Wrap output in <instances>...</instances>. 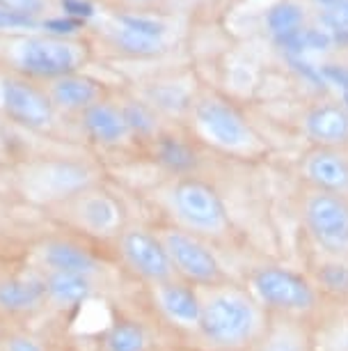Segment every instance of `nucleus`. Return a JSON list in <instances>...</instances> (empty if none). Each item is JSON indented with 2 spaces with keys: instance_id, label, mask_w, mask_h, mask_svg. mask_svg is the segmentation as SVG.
Segmentation results:
<instances>
[{
  "instance_id": "nucleus-1",
  "label": "nucleus",
  "mask_w": 348,
  "mask_h": 351,
  "mask_svg": "<svg viewBox=\"0 0 348 351\" xmlns=\"http://www.w3.org/2000/svg\"><path fill=\"white\" fill-rule=\"evenodd\" d=\"M96 186L90 165L71 158H44L28 163L16 175V191L25 202L53 211L78 193Z\"/></svg>"
},
{
  "instance_id": "nucleus-2",
  "label": "nucleus",
  "mask_w": 348,
  "mask_h": 351,
  "mask_svg": "<svg viewBox=\"0 0 348 351\" xmlns=\"http://www.w3.org/2000/svg\"><path fill=\"white\" fill-rule=\"evenodd\" d=\"M53 218L71 234L92 241H113L126 228L122 202L98 186L83 191L53 209Z\"/></svg>"
},
{
  "instance_id": "nucleus-3",
  "label": "nucleus",
  "mask_w": 348,
  "mask_h": 351,
  "mask_svg": "<svg viewBox=\"0 0 348 351\" xmlns=\"http://www.w3.org/2000/svg\"><path fill=\"white\" fill-rule=\"evenodd\" d=\"M257 330V310L245 294L234 289H213L202 296L200 333L213 347H239Z\"/></svg>"
},
{
  "instance_id": "nucleus-4",
  "label": "nucleus",
  "mask_w": 348,
  "mask_h": 351,
  "mask_svg": "<svg viewBox=\"0 0 348 351\" xmlns=\"http://www.w3.org/2000/svg\"><path fill=\"white\" fill-rule=\"evenodd\" d=\"M25 264L42 274H76L101 280L106 276V262L90 246L88 239L76 234H49L37 239L28 250Z\"/></svg>"
},
{
  "instance_id": "nucleus-5",
  "label": "nucleus",
  "mask_w": 348,
  "mask_h": 351,
  "mask_svg": "<svg viewBox=\"0 0 348 351\" xmlns=\"http://www.w3.org/2000/svg\"><path fill=\"white\" fill-rule=\"evenodd\" d=\"M170 207L181 223L179 228L200 237L222 234L229 225L227 209L218 191L200 180L176 182L170 191Z\"/></svg>"
},
{
  "instance_id": "nucleus-6",
  "label": "nucleus",
  "mask_w": 348,
  "mask_h": 351,
  "mask_svg": "<svg viewBox=\"0 0 348 351\" xmlns=\"http://www.w3.org/2000/svg\"><path fill=\"white\" fill-rule=\"evenodd\" d=\"M159 237L179 280L200 285V287H213L220 282V262L200 234H193L183 228H165L159 232Z\"/></svg>"
},
{
  "instance_id": "nucleus-7",
  "label": "nucleus",
  "mask_w": 348,
  "mask_h": 351,
  "mask_svg": "<svg viewBox=\"0 0 348 351\" xmlns=\"http://www.w3.org/2000/svg\"><path fill=\"white\" fill-rule=\"evenodd\" d=\"M115 241L124 267L149 287L176 278L159 232H149L140 225H126Z\"/></svg>"
},
{
  "instance_id": "nucleus-8",
  "label": "nucleus",
  "mask_w": 348,
  "mask_h": 351,
  "mask_svg": "<svg viewBox=\"0 0 348 351\" xmlns=\"http://www.w3.org/2000/svg\"><path fill=\"white\" fill-rule=\"evenodd\" d=\"M12 60L23 74L55 81L76 74L83 53L78 46L57 37H25L14 46Z\"/></svg>"
},
{
  "instance_id": "nucleus-9",
  "label": "nucleus",
  "mask_w": 348,
  "mask_h": 351,
  "mask_svg": "<svg viewBox=\"0 0 348 351\" xmlns=\"http://www.w3.org/2000/svg\"><path fill=\"white\" fill-rule=\"evenodd\" d=\"M46 313V280L32 267L0 274V319L18 322Z\"/></svg>"
},
{
  "instance_id": "nucleus-10",
  "label": "nucleus",
  "mask_w": 348,
  "mask_h": 351,
  "mask_svg": "<svg viewBox=\"0 0 348 351\" xmlns=\"http://www.w3.org/2000/svg\"><path fill=\"white\" fill-rule=\"evenodd\" d=\"M305 221L317 243L327 253H348V202L344 195L317 191L305 202Z\"/></svg>"
},
{
  "instance_id": "nucleus-11",
  "label": "nucleus",
  "mask_w": 348,
  "mask_h": 351,
  "mask_svg": "<svg viewBox=\"0 0 348 351\" xmlns=\"http://www.w3.org/2000/svg\"><path fill=\"white\" fill-rule=\"evenodd\" d=\"M252 291L261 303L280 310H310L317 301L303 276L280 267H261L252 276Z\"/></svg>"
},
{
  "instance_id": "nucleus-12",
  "label": "nucleus",
  "mask_w": 348,
  "mask_h": 351,
  "mask_svg": "<svg viewBox=\"0 0 348 351\" xmlns=\"http://www.w3.org/2000/svg\"><path fill=\"white\" fill-rule=\"evenodd\" d=\"M3 112L12 122L30 131H46L55 122V106L49 92H42L21 78L3 81Z\"/></svg>"
},
{
  "instance_id": "nucleus-13",
  "label": "nucleus",
  "mask_w": 348,
  "mask_h": 351,
  "mask_svg": "<svg viewBox=\"0 0 348 351\" xmlns=\"http://www.w3.org/2000/svg\"><path fill=\"white\" fill-rule=\"evenodd\" d=\"M195 122L202 134L222 149H243L252 141V131L241 112L220 99H202L195 106Z\"/></svg>"
},
{
  "instance_id": "nucleus-14",
  "label": "nucleus",
  "mask_w": 348,
  "mask_h": 351,
  "mask_svg": "<svg viewBox=\"0 0 348 351\" xmlns=\"http://www.w3.org/2000/svg\"><path fill=\"white\" fill-rule=\"evenodd\" d=\"M152 294L156 308L170 324H174L176 328L197 330L202 315V294L195 289V285L172 278L168 282L152 285Z\"/></svg>"
},
{
  "instance_id": "nucleus-15",
  "label": "nucleus",
  "mask_w": 348,
  "mask_h": 351,
  "mask_svg": "<svg viewBox=\"0 0 348 351\" xmlns=\"http://www.w3.org/2000/svg\"><path fill=\"white\" fill-rule=\"evenodd\" d=\"M46 280V310L60 315L81 313L98 296L101 280L76 274H44Z\"/></svg>"
},
{
  "instance_id": "nucleus-16",
  "label": "nucleus",
  "mask_w": 348,
  "mask_h": 351,
  "mask_svg": "<svg viewBox=\"0 0 348 351\" xmlns=\"http://www.w3.org/2000/svg\"><path fill=\"white\" fill-rule=\"evenodd\" d=\"M81 117L88 138L92 143L101 145V147H115V145L124 143L131 136L120 106L96 101L85 112H81Z\"/></svg>"
},
{
  "instance_id": "nucleus-17",
  "label": "nucleus",
  "mask_w": 348,
  "mask_h": 351,
  "mask_svg": "<svg viewBox=\"0 0 348 351\" xmlns=\"http://www.w3.org/2000/svg\"><path fill=\"white\" fill-rule=\"evenodd\" d=\"M49 99L55 106V110L85 112L90 106L101 101V88H98L96 81H92L88 76H81L76 71V74L51 81Z\"/></svg>"
},
{
  "instance_id": "nucleus-18",
  "label": "nucleus",
  "mask_w": 348,
  "mask_h": 351,
  "mask_svg": "<svg viewBox=\"0 0 348 351\" xmlns=\"http://www.w3.org/2000/svg\"><path fill=\"white\" fill-rule=\"evenodd\" d=\"M305 175L327 193H346L348 191V161L334 152H314L305 161Z\"/></svg>"
},
{
  "instance_id": "nucleus-19",
  "label": "nucleus",
  "mask_w": 348,
  "mask_h": 351,
  "mask_svg": "<svg viewBox=\"0 0 348 351\" xmlns=\"http://www.w3.org/2000/svg\"><path fill=\"white\" fill-rule=\"evenodd\" d=\"M307 136L323 145H339L348 141V110L341 106H317L305 115Z\"/></svg>"
},
{
  "instance_id": "nucleus-20",
  "label": "nucleus",
  "mask_w": 348,
  "mask_h": 351,
  "mask_svg": "<svg viewBox=\"0 0 348 351\" xmlns=\"http://www.w3.org/2000/svg\"><path fill=\"white\" fill-rule=\"evenodd\" d=\"M98 351H149L147 328L135 319H117L98 337Z\"/></svg>"
},
{
  "instance_id": "nucleus-21",
  "label": "nucleus",
  "mask_w": 348,
  "mask_h": 351,
  "mask_svg": "<svg viewBox=\"0 0 348 351\" xmlns=\"http://www.w3.org/2000/svg\"><path fill=\"white\" fill-rule=\"evenodd\" d=\"M266 23H268V30H271L275 39L280 42V39L291 37L305 28V8L298 3H280L268 10Z\"/></svg>"
},
{
  "instance_id": "nucleus-22",
  "label": "nucleus",
  "mask_w": 348,
  "mask_h": 351,
  "mask_svg": "<svg viewBox=\"0 0 348 351\" xmlns=\"http://www.w3.org/2000/svg\"><path fill=\"white\" fill-rule=\"evenodd\" d=\"M156 156L172 172H190L197 165V154L193 147L179 138H161L156 145Z\"/></svg>"
},
{
  "instance_id": "nucleus-23",
  "label": "nucleus",
  "mask_w": 348,
  "mask_h": 351,
  "mask_svg": "<svg viewBox=\"0 0 348 351\" xmlns=\"http://www.w3.org/2000/svg\"><path fill=\"white\" fill-rule=\"evenodd\" d=\"M113 39L115 44L120 46L124 53H131V56H156L163 49V39L142 35V32H135L131 28H124V25L117 23V28L113 30Z\"/></svg>"
},
{
  "instance_id": "nucleus-24",
  "label": "nucleus",
  "mask_w": 348,
  "mask_h": 351,
  "mask_svg": "<svg viewBox=\"0 0 348 351\" xmlns=\"http://www.w3.org/2000/svg\"><path fill=\"white\" fill-rule=\"evenodd\" d=\"M126 127L135 136H154L156 134V110L144 101H129L120 106Z\"/></svg>"
},
{
  "instance_id": "nucleus-25",
  "label": "nucleus",
  "mask_w": 348,
  "mask_h": 351,
  "mask_svg": "<svg viewBox=\"0 0 348 351\" xmlns=\"http://www.w3.org/2000/svg\"><path fill=\"white\" fill-rule=\"evenodd\" d=\"M149 106L168 112H181L188 108V95L179 85H156L149 90Z\"/></svg>"
},
{
  "instance_id": "nucleus-26",
  "label": "nucleus",
  "mask_w": 348,
  "mask_h": 351,
  "mask_svg": "<svg viewBox=\"0 0 348 351\" xmlns=\"http://www.w3.org/2000/svg\"><path fill=\"white\" fill-rule=\"evenodd\" d=\"M0 351H51V347L42 335L32 333V330L10 328L0 344Z\"/></svg>"
},
{
  "instance_id": "nucleus-27",
  "label": "nucleus",
  "mask_w": 348,
  "mask_h": 351,
  "mask_svg": "<svg viewBox=\"0 0 348 351\" xmlns=\"http://www.w3.org/2000/svg\"><path fill=\"white\" fill-rule=\"evenodd\" d=\"M117 23L124 25V28L135 30V32H142V35L156 37V39H165V32H168V25L163 21H159V19H152V16L122 14V16H117Z\"/></svg>"
},
{
  "instance_id": "nucleus-28",
  "label": "nucleus",
  "mask_w": 348,
  "mask_h": 351,
  "mask_svg": "<svg viewBox=\"0 0 348 351\" xmlns=\"http://www.w3.org/2000/svg\"><path fill=\"white\" fill-rule=\"evenodd\" d=\"M323 30L330 32V37H348V0L341 5H334L330 10H323L321 14Z\"/></svg>"
},
{
  "instance_id": "nucleus-29",
  "label": "nucleus",
  "mask_w": 348,
  "mask_h": 351,
  "mask_svg": "<svg viewBox=\"0 0 348 351\" xmlns=\"http://www.w3.org/2000/svg\"><path fill=\"white\" fill-rule=\"evenodd\" d=\"M319 280L332 291H348V267L341 262L323 264L319 271Z\"/></svg>"
},
{
  "instance_id": "nucleus-30",
  "label": "nucleus",
  "mask_w": 348,
  "mask_h": 351,
  "mask_svg": "<svg viewBox=\"0 0 348 351\" xmlns=\"http://www.w3.org/2000/svg\"><path fill=\"white\" fill-rule=\"evenodd\" d=\"M30 28H37L35 16L21 14V12H14L0 5V30H30Z\"/></svg>"
},
{
  "instance_id": "nucleus-31",
  "label": "nucleus",
  "mask_w": 348,
  "mask_h": 351,
  "mask_svg": "<svg viewBox=\"0 0 348 351\" xmlns=\"http://www.w3.org/2000/svg\"><path fill=\"white\" fill-rule=\"evenodd\" d=\"M62 12L74 21H88V19L94 16V5L90 0H60Z\"/></svg>"
},
{
  "instance_id": "nucleus-32",
  "label": "nucleus",
  "mask_w": 348,
  "mask_h": 351,
  "mask_svg": "<svg viewBox=\"0 0 348 351\" xmlns=\"http://www.w3.org/2000/svg\"><path fill=\"white\" fill-rule=\"evenodd\" d=\"M44 28H46V32H51L53 37H69V35H74V32L81 28V21H74V19H64V16H60V19H49V21H44Z\"/></svg>"
},
{
  "instance_id": "nucleus-33",
  "label": "nucleus",
  "mask_w": 348,
  "mask_h": 351,
  "mask_svg": "<svg viewBox=\"0 0 348 351\" xmlns=\"http://www.w3.org/2000/svg\"><path fill=\"white\" fill-rule=\"evenodd\" d=\"M0 5L14 12H21V14L37 16L44 8V0H0Z\"/></svg>"
},
{
  "instance_id": "nucleus-34",
  "label": "nucleus",
  "mask_w": 348,
  "mask_h": 351,
  "mask_svg": "<svg viewBox=\"0 0 348 351\" xmlns=\"http://www.w3.org/2000/svg\"><path fill=\"white\" fill-rule=\"evenodd\" d=\"M321 71V78H325L327 83L332 85H339V88H346L348 90V69L339 67V64H325Z\"/></svg>"
},
{
  "instance_id": "nucleus-35",
  "label": "nucleus",
  "mask_w": 348,
  "mask_h": 351,
  "mask_svg": "<svg viewBox=\"0 0 348 351\" xmlns=\"http://www.w3.org/2000/svg\"><path fill=\"white\" fill-rule=\"evenodd\" d=\"M295 342H298V340H293L289 333H280V335H275L271 342H268L266 351H298Z\"/></svg>"
},
{
  "instance_id": "nucleus-36",
  "label": "nucleus",
  "mask_w": 348,
  "mask_h": 351,
  "mask_svg": "<svg viewBox=\"0 0 348 351\" xmlns=\"http://www.w3.org/2000/svg\"><path fill=\"white\" fill-rule=\"evenodd\" d=\"M314 3H317L319 8H323V10H330V8H334V5L346 3V0H314Z\"/></svg>"
},
{
  "instance_id": "nucleus-37",
  "label": "nucleus",
  "mask_w": 348,
  "mask_h": 351,
  "mask_svg": "<svg viewBox=\"0 0 348 351\" xmlns=\"http://www.w3.org/2000/svg\"><path fill=\"white\" fill-rule=\"evenodd\" d=\"M8 330H10V326H8V322H5V319H0V344H3V340H5V335H8Z\"/></svg>"
},
{
  "instance_id": "nucleus-38",
  "label": "nucleus",
  "mask_w": 348,
  "mask_h": 351,
  "mask_svg": "<svg viewBox=\"0 0 348 351\" xmlns=\"http://www.w3.org/2000/svg\"><path fill=\"white\" fill-rule=\"evenodd\" d=\"M0 108H3V81H0Z\"/></svg>"
},
{
  "instance_id": "nucleus-39",
  "label": "nucleus",
  "mask_w": 348,
  "mask_h": 351,
  "mask_svg": "<svg viewBox=\"0 0 348 351\" xmlns=\"http://www.w3.org/2000/svg\"><path fill=\"white\" fill-rule=\"evenodd\" d=\"M0 143H3V127H0Z\"/></svg>"
},
{
  "instance_id": "nucleus-40",
  "label": "nucleus",
  "mask_w": 348,
  "mask_h": 351,
  "mask_svg": "<svg viewBox=\"0 0 348 351\" xmlns=\"http://www.w3.org/2000/svg\"><path fill=\"white\" fill-rule=\"evenodd\" d=\"M51 351H53V349H51Z\"/></svg>"
}]
</instances>
